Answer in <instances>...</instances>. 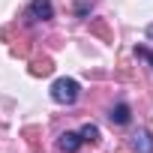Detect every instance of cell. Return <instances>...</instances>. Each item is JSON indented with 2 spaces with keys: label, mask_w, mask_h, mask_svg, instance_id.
<instances>
[{
  "label": "cell",
  "mask_w": 153,
  "mask_h": 153,
  "mask_svg": "<svg viewBox=\"0 0 153 153\" xmlns=\"http://www.w3.org/2000/svg\"><path fill=\"white\" fill-rule=\"evenodd\" d=\"M78 135H81V141H84V144H96V141H99V129H96L93 123L81 126V132H78Z\"/></svg>",
  "instance_id": "8992f818"
},
{
  "label": "cell",
  "mask_w": 153,
  "mask_h": 153,
  "mask_svg": "<svg viewBox=\"0 0 153 153\" xmlns=\"http://www.w3.org/2000/svg\"><path fill=\"white\" fill-rule=\"evenodd\" d=\"M135 54H138L141 60H147V63L153 66V51H150V48H144V45H135Z\"/></svg>",
  "instance_id": "52a82bcc"
},
{
  "label": "cell",
  "mask_w": 153,
  "mask_h": 153,
  "mask_svg": "<svg viewBox=\"0 0 153 153\" xmlns=\"http://www.w3.org/2000/svg\"><path fill=\"white\" fill-rule=\"evenodd\" d=\"M81 96V84L75 81V78H57L51 84V99L57 105H75Z\"/></svg>",
  "instance_id": "6da1fadb"
},
{
  "label": "cell",
  "mask_w": 153,
  "mask_h": 153,
  "mask_svg": "<svg viewBox=\"0 0 153 153\" xmlns=\"http://www.w3.org/2000/svg\"><path fill=\"white\" fill-rule=\"evenodd\" d=\"M108 120H111L114 126H126V123L132 120V111H129V105H126V102H117V105L108 111Z\"/></svg>",
  "instance_id": "277c9868"
},
{
  "label": "cell",
  "mask_w": 153,
  "mask_h": 153,
  "mask_svg": "<svg viewBox=\"0 0 153 153\" xmlns=\"http://www.w3.org/2000/svg\"><path fill=\"white\" fill-rule=\"evenodd\" d=\"M147 39H153V24H150V27H147Z\"/></svg>",
  "instance_id": "ba28073f"
},
{
  "label": "cell",
  "mask_w": 153,
  "mask_h": 153,
  "mask_svg": "<svg viewBox=\"0 0 153 153\" xmlns=\"http://www.w3.org/2000/svg\"><path fill=\"white\" fill-rule=\"evenodd\" d=\"M129 147H132L135 153H153V135H150L147 129H135V132L129 135Z\"/></svg>",
  "instance_id": "3957f363"
},
{
  "label": "cell",
  "mask_w": 153,
  "mask_h": 153,
  "mask_svg": "<svg viewBox=\"0 0 153 153\" xmlns=\"http://www.w3.org/2000/svg\"><path fill=\"white\" fill-rule=\"evenodd\" d=\"M57 144H60V150H66V153H75V150H78L84 141H81V135H78V132H63Z\"/></svg>",
  "instance_id": "5b68a950"
},
{
  "label": "cell",
  "mask_w": 153,
  "mask_h": 153,
  "mask_svg": "<svg viewBox=\"0 0 153 153\" xmlns=\"http://www.w3.org/2000/svg\"><path fill=\"white\" fill-rule=\"evenodd\" d=\"M27 18H33V21H51L54 18V3H51V0H30Z\"/></svg>",
  "instance_id": "7a4b0ae2"
}]
</instances>
